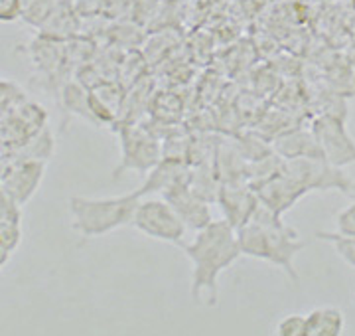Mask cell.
Returning a JSON list of instances; mask_svg holds the SVG:
<instances>
[{"mask_svg":"<svg viewBox=\"0 0 355 336\" xmlns=\"http://www.w3.org/2000/svg\"><path fill=\"white\" fill-rule=\"evenodd\" d=\"M184 255L191 265L190 295L196 303L217 305L219 275L229 269L243 251L237 230L227 220H214L198 230L190 244H184Z\"/></svg>","mask_w":355,"mask_h":336,"instance_id":"cell-1","label":"cell"},{"mask_svg":"<svg viewBox=\"0 0 355 336\" xmlns=\"http://www.w3.org/2000/svg\"><path fill=\"white\" fill-rule=\"evenodd\" d=\"M237 235L243 255L272 263L288 275L292 283L298 285L300 275L294 267V259L304 249L306 242L292 226L282 221V216L261 204L253 218L237 230Z\"/></svg>","mask_w":355,"mask_h":336,"instance_id":"cell-2","label":"cell"},{"mask_svg":"<svg viewBox=\"0 0 355 336\" xmlns=\"http://www.w3.org/2000/svg\"><path fill=\"white\" fill-rule=\"evenodd\" d=\"M139 202L140 196L137 194V190L123 196H111V198L71 196L69 198L71 230L81 237L107 235L123 226L132 224Z\"/></svg>","mask_w":355,"mask_h":336,"instance_id":"cell-3","label":"cell"},{"mask_svg":"<svg viewBox=\"0 0 355 336\" xmlns=\"http://www.w3.org/2000/svg\"><path fill=\"white\" fill-rule=\"evenodd\" d=\"M116 135L121 141V162L114 168L116 180L125 172H150L162 160V144L153 131L137 123H116Z\"/></svg>","mask_w":355,"mask_h":336,"instance_id":"cell-4","label":"cell"},{"mask_svg":"<svg viewBox=\"0 0 355 336\" xmlns=\"http://www.w3.org/2000/svg\"><path fill=\"white\" fill-rule=\"evenodd\" d=\"M132 226L153 240L176 246H184V235L188 232L186 224L166 198H140Z\"/></svg>","mask_w":355,"mask_h":336,"instance_id":"cell-5","label":"cell"},{"mask_svg":"<svg viewBox=\"0 0 355 336\" xmlns=\"http://www.w3.org/2000/svg\"><path fill=\"white\" fill-rule=\"evenodd\" d=\"M282 170L302 182L310 192L338 190L349 194L354 190V178L343 168L331 165L328 158H284Z\"/></svg>","mask_w":355,"mask_h":336,"instance_id":"cell-6","label":"cell"},{"mask_svg":"<svg viewBox=\"0 0 355 336\" xmlns=\"http://www.w3.org/2000/svg\"><path fill=\"white\" fill-rule=\"evenodd\" d=\"M48 127V111L40 103L24 101L8 113H2V151L18 149Z\"/></svg>","mask_w":355,"mask_h":336,"instance_id":"cell-7","label":"cell"},{"mask_svg":"<svg viewBox=\"0 0 355 336\" xmlns=\"http://www.w3.org/2000/svg\"><path fill=\"white\" fill-rule=\"evenodd\" d=\"M312 131L316 133L318 141L331 165L340 168L355 165V141L345 127L343 119L326 113L314 121Z\"/></svg>","mask_w":355,"mask_h":336,"instance_id":"cell-8","label":"cell"},{"mask_svg":"<svg viewBox=\"0 0 355 336\" xmlns=\"http://www.w3.org/2000/svg\"><path fill=\"white\" fill-rule=\"evenodd\" d=\"M46 162L48 160L28 158V160H14L2 165L0 190L12 196L22 206L28 204L42 186V180L46 176Z\"/></svg>","mask_w":355,"mask_h":336,"instance_id":"cell-9","label":"cell"},{"mask_svg":"<svg viewBox=\"0 0 355 336\" xmlns=\"http://www.w3.org/2000/svg\"><path fill=\"white\" fill-rule=\"evenodd\" d=\"M253 188L259 196V202L277 216H284L291 208H294V204L300 198L310 194V190L302 182L292 178L291 174H286L282 168L279 172H275L272 176L254 184Z\"/></svg>","mask_w":355,"mask_h":336,"instance_id":"cell-10","label":"cell"},{"mask_svg":"<svg viewBox=\"0 0 355 336\" xmlns=\"http://www.w3.org/2000/svg\"><path fill=\"white\" fill-rule=\"evenodd\" d=\"M217 204L223 212V218L235 230H241L261 206L254 188L247 182H221L217 192Z\"/></svg>","mask_w":355,"mask_h":336,"instance_id":"cell-11","label":"cell"},{"mask_svg":"<svg viewBox=\"0 0 355 336\" xmlns=\"http://www.w3.org/2000/svg\"><path fill=\"white\" fill-rule=\"evenodd\" d=\"M162 198H166L172 204L178 216L191 232H198L214 221L207 200L191 188L190 182H182V184L168 188L166 192H162Z\"/></svg>","mask_w":355,"mask_h":336,"instance_id":"cell-12","label":"cell"},{"mask_svg":"<svg viewBox=\"0 0 355 336\" xmlns=\"http://www.w3.org/2000/svg\"><path fill=\"white\" fill-rule=\"evenodd\" d=\"M190 170L186 167V162L178 156H164L156 167L148 172L146 182L137 190L140 198L153 192H166L168 188L182 184V182H190Z\"/></svg>","mask_w":355,"mask_h":336,"instance_id":"cell-13","label":"cell"},{"mask_svg":"<svg viewBox=\"0 0 355 336\" xmlns=\"http://www.w3.org/2000/svg\"><path fill=\"white\" fill-rule=\"evenodd\" d=\"M275 153L282 158H326L314 131H284L275 139Z\"/></svg>","mask_w":355,"mask_h":336,"instance_id":"cell-14","label":"cell"},{"mask_svg":"<svg viewBox=\"0 0 355 336\" xmlns=\"http://www.w3.org/2000/svg\"><path fill=\"white\" fill-rule=\"evenodd\" d=\"M345 317L340 307H316L306 312V336H342Z\"/></svg>","mask_w":355,"mask_h":336,"instance_id":"cell-15","label":"cell"},{"mask_svg":"<svg viewBox=\"0 0 355 336\" xmlns=\"http://www.w3.org/2000/svg\"><path fill=\"white\" fill-rule=\"evenodd\" d=\"M53 135L51 131L46 127L40 135H36L34 139L26 141L24 144H20L18 149L12 151H2V165L6 162H14V160H28V158H40V160H48L53 155Z\"/></svg>","mask_w":355,"mask_h":336,"instance_id":"cell-16","label":"cell"},{"mask_svg":"<svg viewBox=\"0 0 355 336\" xmlns=\"http://www.w3.org/2000/svg\"><path fill=\"white\" fill-rule=\"evenodd\" d=\"M77 30V16L73 14V4L58 2L48 22L42 26V34L53 40H69Z\"/></svg>","mask_w":355,"mask_h":336,"instance_id":"cell-17","label":"cell"},{"mask_svg":"<svg viewBox=\"0 0 355 336\" xmlns=\"http://www.w3.org/2000/svg\"><path fill=\"white\" fill-rule=\"evenodd\" d=\"M55 6L58 0H22V20L28 26L42 30L51 12L55 10Z\"/></svg>","mask_w":355,"mask_h":336,"instance_id":"cell-18","label":"cell"},{"mask_svg":"<svg viewBox=\"0 0 355 336\" xmlns=\"http://www.w3.org/2000/svg\"><path fill=\"white\" fill-rule=\"evenodd\" d=\"M22 244V224L0 221V265L4 267Z\"/></svg>","mask_w":355,"mask_h":336,"instance_id":"cell-19","label":"cell"},{"mask_svg":"<svg viewBox=\"0 0 355 336\" xmlns=\"http://www.w3.org/2000/svg\"><path fill=\"white\" fill-rule=\"evenodd\" d=\"M318 240H324L334 247V251L340 255L345 265H349L355 269V237L349 235H342L338 232H318Z\"/></svg>","mask_w":355,"mask_h":336,"instance_id":"cell-20","label":"cell"},{"mask_svg":"<svg viewBox=\"0 0 355 336\" xmlns=\"http://www.w3.org/2000/svg\"><path fill=\"white\" fill-rule=\"evenodd\" d=\"M0 93H2V113H8L16 107H20L24 101H28V95L18 83H14L12 79L0 81Z\"/></svg>","mask_w":355,"mask_h":336,"instance_id":"cell-21","label":"cell"},{"mask_svg":"<svg viewBox=\"0 0 355 336\" xmlns=\"http://www.w3.org/2000/svg\"><path fill=\"white\" fill-rule=\"evenodd\" d=\"M277 336H306V314L302 312H292L282 317L277 328H275Z\"/></svg>","mask_w":355,"mask_h":336,"instance_id":"cell-22","label":"cell"},{"mask_svg":"<svg viewBox=\"0 0 355 336\" xmlns=\"http://www.w3.org/2000/svg\"><path fill=\"white\" fill-rule=\"evenodd\" d=\"M0 221L22 224V204L4 190H0Z\"/></svg>","mask_w":355,"mask_h":336,"instance_id":"cell-23","label":"cell"},{"mask_svg":"<svg viewBox=\"0 0 355 336\" xmlns=\"http://www.w3.org/2000/svg\"><path fill=\"white\" fill-rule=\"evenodd\" d=\"M336 232L355 237V200L336 214Z\"/></svg>","mask_w":355,"mask_h":336,"instance_id":"cell-24","label":"cell"},{"mask_svg":"<svg viewBox=\"0 0 355 336\" xmlns=\"http://www.w3.org/2000/svg\"><path fill=\"white\" fill-rule=\"evenodd\" d=\"M22 18V0H0V20L12 24Z\"/></svg>","mask_w":355,"mask_h":336,"instance_id":"cell-25","label":"cell"},{"mask_svg":"<svg viewBox=\"0 0 355 336\" xmlns=\"http://www.w3.org/2000/svg\"><path fill=\"white\" fill-rule=\"evenodd\" d=\"M58 2H64V4H73L76 0H58Z\"/></svg>","mask_w":355,"mask_h":336,"instance_id":"cell-26","label":"cell"}]
</instances>
